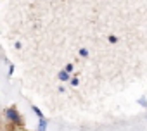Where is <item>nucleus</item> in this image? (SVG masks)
Returning <instances> with one entry per match:
<instances>
[{
    "label": "nucleus",
    "mask_w": 147,
    "mask_h": 131,
    "mask_svg": "<svg viewBox=\"0 0 147 131\" xmlns=\"http://www.w3.org/2000/svg\"><path fill=\"white\" fill-rule=\"evenodd\" d=\"M4 116H5V119H7L11 124H14V126H23V117H21V114L18 112L16 107H7V109L4 110Z\"/></svg>",
    "instance_id": "obj_1"
},
{
    "label": "nucleus",
    "mask_w": 147,
    "mask_h": 131,
    "mask_svg": "<svg viewBox=\"0 0 147 131\" xmlns=\"http://www.w3.org/2000/svg\"><path fill=\"white\" fill-rule=\"evenodd\" d=\"M59 78H61V80H67V73H64V71L59 73Z\"/></svg>",
    "instance_id": "obj_2"
},
{
    "label": "nucleus",
    "mask_w": 147,
    "mask_h": 131,
    "mask_svg": "<svg viewBox=\"0 0 147 131\" xmlns=\"http://www.w3.org/2000/svg\"><path fill=\"white\" fill-rule=\"evenodd\" d=\"M80 55H82V57H87L88 53H87V50H85V48H82V50H80Z\"/></svg>",
    "instance_id": "obj_3"
},
{
    "label": "nucleus",
    "mask_w": 147,
    "mask_h": 131,
    "mask_svg": "<svg viewBox=\"0 0 147 131\" xmlns=\"http://www.w3.org/2000/svg\"><path fill=\"white\" fill-rule=\"evenodd\" d=\"M0 122H2V114H0Z\"/></svg>",
    "instance_id": "obj_4"
}]
</instances>
